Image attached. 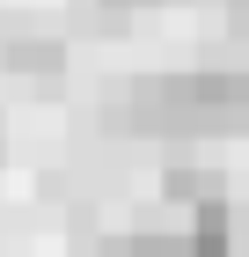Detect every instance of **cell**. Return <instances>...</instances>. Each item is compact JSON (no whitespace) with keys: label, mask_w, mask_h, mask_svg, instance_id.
<instances>
[{"label":"cell","mask_w":249,"mask_h":257,"mask_svg":"<svg viewBox=\"0 0 249 257\" xmlns=\"http://www.w3.org/2000/svg\"><path fill=\"white\" fill-rule=\"evenodd\" d=\"M161 191H169L176 206H205V198H227V191H220V177H212V169H191V162H176L169 177H161Z\"/></svg>","instance_id":"obj_3"},{"label":"cell","mask_w":249,"mask_h":257,"mask_svg":"<svg viewBox=\"0 0 249 257\" xmlns=\"http://www.w3.org/2000/svg\"><path fill=\"white\" fill-rule=\"evenodd\" d=\"M191 118L205 133H249V66H191Z\"/></svg>","instance_id":"obj_1"},{"label":"cell","mask_w":249,"mask_h":257,"mask_svg":"<svg viewBox=\"0 0 249 257\" xmlns=\"http://www.w3.org/2000/svg\"><path fill=\"white\" fill-rule=\"evenodd\" d=\"M0 66H8L15 81H59L66 44H59V37H8V44H0Z\"/></svg>","instance_id":"obj_2"},{"label":"cell","mask_w":249,"mask_h":257,"mask_svg":"<svg viewBox=\"0 0 249 257\" xmlns=\"http://www.w3.org/2000/svg\"><path fill=\"white\" fill-rule=\"evenodd\" d=\"M227 30H234V37L249 44V0H227Z\"/></svg>","instance_id":"obj_6"},{"label":"cell","mask_w":249,"mask_h":257,"mask_svg":"<svg viewBox=\"0 0 249 257\" xmlns=\"http://www.w3.org/2000/svg\"><path fill=\"white\" fill-rule=\"evenodd\" d=\"M117 257H191V235H125Z\"/></svg>","instance_id":"obj_5"},{"label":"cell","mask_w":249,"mask_h":257,"mask_svg":"<svg viewBox=\"0 0 249 257\" xmlns=\"http://www.w3.org/2000/svg\"><path fill=\"white\" fill-rule=\"evenodd\" d=\"M132 8H147V0H74V22H81V30H96V37H110V30L132 22Z\"/></svg>","instance_id":"obj_4"}]
</instances>
